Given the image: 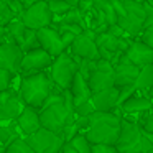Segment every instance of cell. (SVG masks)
Listing matches in <instances>:
<instances>
[{
    "instance_id": "obj_36",
    "label": "cell",
    "mask_w": 153,
    "mask_h": 153,
    "mask_svg": "<svg viewBox=\"0 0 153 153\" xmlns=\"http://www.w3.org/2000/svg\"><path fill=\"white\" fill-rule=\"evenodd\" d=\"M143 130L153 135V114L152 112H150L148 115L145 117V120H143Z\"/></svg>"
},
{
    "instance_id": "obj_15",
    "label": "cell",
    "mask_w": 153,
    "mask_h": 153,
    "mask_svg": "<svg viewBox=\"0 0 153 153\" xmlns=\"http://www.w3.org/2000/svg\"><path fill=\"white\" fill-rule=\"evenodd\" d=\"M36 38H38L40 46L43 48L45 51H48L53 58L64 51L63 41H61V36H59V31H58L56 28H53L51 25L43 27V28H38L36 30Z\"/></svg>"
},
{
    "instance_id": "obj_4",
    "label": "cell",
    "mask_w": 153,
    "mask_h": 153,
    "mask_svg": "<svg viewBox=\"0 0 153 153\" xmlns=\"http://www.w3.org/2000/svg\"><path fill=\"white\" fill-rule=\"evenodd\" d=\"M79 71V63H77L74 54L66 53V50L63 53H59L58 56H54L53 63H51V79L61 89H69V84L73 81L74 74Z\"/></svg>"
},
{
    "instance_id": "obj_26",
    "label": "cell",
    "mask_w": 153,
    "mask_h": 153,
    "mask_svg": "<svg viewBox=\"0 0 153 153\" xmlns=\"http://www.w3.org/2000/svg\"><path fill=\"white\" fill-rule=\"evenodd\" d=\"M40 46V43H38V38H36V30H33V28H27L25 30V35H23V41H22L20 48L22 51H30L33 50V48H38Z\"/></svg>"
},
{
    "instance_id": "obj_39",
    "label": "cell",
    "mask_w": 153,
    "mask_h": 153,
    "mask_svg": "<svg viewBox=\"0 0 153 153\" xmlns=\"http://www.w3.org/2000/svg\"><path fill=\"white\" fill-rule=\"evenodd\" d=\"M148 97H152V99H153V86L148 89Z\"/></svg>"
},
{
    "instance_id": "obj_16",
    "label": "cell",
    "mask_w": 153,
    "mask_h": 153,
    "mask_svg": "<svg viewBox=\"0 0 153 153\" xmlns=\"http://www.w3.org/2000/svg\"><path fill=\"white\" fill-rule=\"evenodd\" d=\"M123 54L128 58L130 63H133L138 68L153 63V50L143 41H130Z\"/></svg>"
},
{
    "instance_id": "obj_13",
    "label": "cell",
    "mask_w": 153,
    "mask_h": 153,
    "mask_svg": "<svg viewBox=\"0 0 153 153\" xmlns=\"http://www.w3.org/2000/svg\"><path fill=\"white\" fill-rule=\"evenodd\" d=\"M23 58V51L22 48L12 41H0V66L8 69L12 74L20 71V63Z\"/></svg>"
},
{
    "instance_id": "obj_31",
    "label": "cell",
    "mask_w": 153,
    "mask_h": 153,
    "mask_svg": "<svg viewBox=\"0 0 153 153\" xmlns=\"http://www.w3.org/2000/svg\"><path fill=\"white\" fill-rule=\"evenodd\" d=\"M15 15L13 12L10 10V7H8V4L5 2V0H0V23L5 25L8 20H12Z\"/></svg>"
},
{
    "instance_id": "obj_5",
    "label": "cell",
    "mask_w": 153,
    "mask_h": 153,
    "mask_svg": "<svg viewBox=\"0 0 153 153\" xmlns=\"http://www.w3.org/2000/svg\"><path fill=\"white\" fill-rule=\"evenodd\" d=\"M27 142L33 153H58L64 143V137L46 127H40L33 133L27 135Z\"/></svg>"
},
{
    "instance_id": "obj_23",
    "label": "cell",
    "mask_w": 153,
    "mask_h": 153,
    "mask_svg": "<svg viewBox=\"0 0 153 153\" xmlns=\"http://www.w3.org/2000/svg\"><path fill=\"white\" fill-rule=\"evenodd\" d=\"M5 152L7 153H33V150H31V146L28 145L27 138H23V137H15V138H12L10 142L5 145Z\"/></svg>"
},
{
    "instance_id": "obj_29",
    "label": "cell",
    "mask_w": 153,
    "mask_h": 153,
    "mask_svg": "<svg viewBox=\"0 0 153 153\" xmlns=\"http://www.w3.org/2000/svg\"><path fill=\"white\" fill-rule=\"evenodd\" d=\"M91 153H117V146L110 143H91Z\"/></svg>"
},
{
    "instance_id": "obj_10",
    "label": "cell",
    "mask_w": 153,
    "mask_h": 153,
    "mask_svg": "<svg viewBox=\"0 0 153 153\" xmlns=\"http://www.w3.org/2000/svg\"><path fill=\"white\" fill-rule=\"evenodd\" d=\"M96 31H91L89 28L82 31V33L76 35L73 43L69 45L71 54L81 58V59H99V50L96 45Z\"/></svg>"
},
{
    "instance_id": "obj_19",
    "label": "cell",
    "mask_w": 153,
    "mask_h": 153,
    "mask_svg": "<svg viewBox=\"0 0 153 153\" xmlns=\"http://www.w3.org/2000/svg\"><path fill=\"white\" fill-rule=\"evenodd\" d=\"M69 92L71 96H73V102L74 105H77V104L84 102V100L91 99V89H89V84H87V79H84V76L77 71L76 74H74L73 81H71L69 84Z\"/></svg>"
},
{
    "instance_id": "obj_12",
    "label": "cell",
    "mask_w": 153,
    "mask_h": 153,
    "mask_svg": "<svg viewBox=\"0 0 153 153\" xmlns=\"http://www.w3.org/2000/svg\"><path fill=\"white\" fill-rule=\"evenodd\" d=\"M25 102L13 91H0V122H13L22 112Z\"/></svg>"
},
{
    "instance_id": "obj_41",
    "label": "cell",
    "mask_w": 153,
    "mask_h": 153,
    "mask_svg": "<svg viewBox=\"0 0 153 153\" xmlns=\"http://www.w3.org/2000/svg\"><path fill=\"white\" fill-rule=\"evenodd\" d=\"M150 112L153 114V102H152V107H150Z\"/></svg>"
},
{
    "instance_id": "obj_34",
    "label": "cell",
    "mask_w": 153,
    "mask_h": 153,
    "mask_svg": "<svg viewBox=\"0 0 153 153\" xmlns=\"http://www.w3.org/2000/svg\"><path fill=\"white\" fill-rule=\"evenodd\" d=\"M142 33H143V35H142V41H143V43H146V45H148V46L153 50V23L143 28Z\"/></svg>"
},
{
    "instance_id": "obj_40",
    "label": "cell",
    "mask_w": 153,
    "mask_h": 153,
    "mask_svg": "<svg viewBox=\"0 0 153 153\" xmlns=\"http://www.w3.org/2000/svg\"><path fill=\"white\" fill-rule=\"evenodd\" d=\"M68 2H69L71 5H77V4H79V0H68Z\"/></svg>"
},
{
    "instance_id": "obj_30",
    "label": "cell",
    "mask_w": 153,
    "mask_h": 153,
    "mask_svg": "<svg viewBox=\"0 0 153 153\" xmlns=\"http://www.w3.org/2000/svg\"><path fill=\"white\" fill-rule=\"evenodd\" d=\"M94 110L96 109H94L91 99H87V100H84V102L74 105V114H76V115H89V114L94 112Z\"/></svg>"
},
{
    "instance_id": "obj_20",
    "label": "cell",
    "mask_w": 153,
    "mask_h": 153,
    "mask_svg": "<svg viewBox=\"0 0 153 153\" xmlns=\"http://www.w3.org/2000/svg\"><path fill=\"white\" fill-rule=\"evenodd\" d=\"M152 97H146V96H130L127 100H123L120 104V109L127 114H140V112H145V110H150L152 107Z\"/></svg>"
},
{
    "instance_id": "obj_21",
    "label": "cell",
    "mask_w": 153,
    "mask_h": 153,
    "mask_svg": "<svg viewBox=\"0 0 153 153\" xmlns=\"http://www.w3.org/2000/svg\"><path fill=\"white\" fill-rule=\"evenodd\" d=\"M133 86L138 92H148V89L153 86V63H148L140 68Z\"/></svg>"
},
{
    "instance_id": "obj_24",
    "label": "cell",
    "mask_w": 153,
    "mask_h": 153,
    "mask_svg": "<svg viewBox=\"0 0 153 153\" xmlns=\"http://www.w3.org/2000/svg\"><path fill=\"white\" fill-rule=\"evenodd\" d=\"M59 17H61L59 23H79V25H82L84 30L87 28L86 23H84V13L79 10V7H77V5H73V7H71L66 13L59 15Z\"/></svg>"
},
{
    "instance_id": "obj_11",
    "label": "cell",
    "mask_w": 153,
    "mask_h": 153,
    "mask_svg": "<svg viewBox=\"0 0 153 153\" xmlns=\"http://www.w3.org/2000/svg\"><path fill=\"white\" fill-rule=\"evenodd\" d=\"M51 63H53V56L48 51H45L41 46H38L23 53V58H22V63H20V71L36 73V71H43L46 68H50Z\"/></svg>"
},
{
    "instance_id": "obj_25",
    "label": "cell",
    "mask_w": 153,
    "mask_h": 153,
    "mask_svg": "<svg viewBox=\"0 0 153 153\" xmlns=\"http://www.w3.org/2000/svg\"><path fill=\"white\" fill-rule=\"evenodd\" d=\"M92 2H94V7H97L104 13L107 25L117 23V13L114 10L112 4H110V0H92Z\"/></svg>"
},
{
    "instance_id": "obj_14",
    "label": "cell",
    "mask_w": 153,
    "mask_h": 153,
    "mask_svg": "<svg viewBox=\"0 0 153 153\" xmlns=\"http://www.w3.org/2000/svg\"><path fill=\"white\" fill-rule=\"evenodd\" d=\"M140 68L135 66L133 63H130L128 58L125 54H120L119 61L114 64V86L122 87V86H128L133 84L138 76Z\"/></svg>"
},
{
    "instance_id": "obj_17",
    "label": "cell",
    "mask_w": 153,
    "mask_h": 153,
    "mask_svg": "<svg viewBox=\"0 0 153 153\" xmlns=\"http://www.w3.org/2000/svg\"><path fill=\"white\" fill-rule=\"evenodd\" d=\"M18 128L23 135H30L33 133L35 130H38L41 127V122H40V112H38L36 107H31V105H27L25 104L22 112L18 114V117L15 119Z\"/></svg>"
},
{
    "instance_id": "obj_37",
    "label": "cell",
    "mask_w": 153,
    "mask_h": 153,
    "mask_svg": "<svg viewBox=\"0 0 153 153\" xmlns=\"http://www.w3.org/2000/svg\"><path fill=\"white\" fill-rule=\"evenodd\" d=\"M18 4H22V7H23V10L27 7H30V5H33L35 2H38V0H17Z\"/></svg>"
},
{
    "instance_id": "obj_9",
    "label": "cell",
    "mask_w": 153,
    "mask_h": 153,
    "mask_svg": "<svg viewBox=\"0 0 153 153\" xmlns=\"http://www.w3.org/2000/svg\"><path fill=\"white\" fill-rule=\"evenodd\" d=\"M87 84H89L91 92H97V91L107 89V87L114 86V66L110 61L107 59H94V68L91 71L89 77H87Z\"/></svg>"
},
{
    "instance_id": "obj_8",
    "label": "cell",
    "mask_w": 153,
    "mask_h": 153,
    "mask_svg": "<svg viewBox=\"0 0 153 153\" xmlns=\"http://www.w3.org/2000/svg\"><path fill=\"white\" fill-rule=\"evenodd\" d=\"M20 18L25 23V27L33 28V30L53 25V13H51L50 7H48L46 0H38L33 5L27 7L22 12Z\"/></svg>"
},
{
    "instance_id": "obj_6",
    "label": "cell",
    "mask_w": 153,
    "mask_h": 153,
    "mask_svg": "<svg viewBox=\"0 0 153 153\" xmlns=\"http://www.w3.org/2000/svg\"><path fill=\"white\" fill-rule=\"evenodd\" d=\"M38 112H40L41 127H46V128L53 130V132H58V133H61L63 127L74 117V112L66 107L64 99L59 100V102L51 104V105L43 107Z\"/></svg>"
},
{
    "instance_id": "obj_27",
    "label": "cell",
    "mask_w": 153,
    "mask_h": 153,
    "mask_svg": "<svg viewBox=\"0 0 153 153\" xmlns=\"http://www.w3.org/2000/svg\"><path fill=\"white\" fill-rule=\"evenodd\" d=\"M69 142L74 146L76 153H91V142L87 140V137L84 133H76Z\"/></svg>"
},
{
    "instance_id": "obj_22",
    "label": "cell",
    "mask_w": 153,
    "mask_h": 153,
    "mask_svg": "<svg viewBox=\"0 0 153 153\" xmlns=\"http://www.w3.org/2000/svg\"><path fill=\"white\" fill-rule=\"evenodd\" d=\"M5 30H7V33L10 35L12 40L20 46L22 41H23L25 30H27V27H25V23L22 22V18L20 17H13L12 20H8L7 23H5Z\"/></svg>"
},
{
    "instance_id": "obj_35",
    "label": "cell",
    "mask_w": 153,
    "mask_h": 153,
    "mask_svg": "<svg viewBox=\"0 0 153 153\" xmlns=\"http://www.w3.org/2000/svg\"><path fill=\"white\" fill-rule=\"evenodd\" d=\"M59 36H61V41H63L64 50H66V48H69V45L73 43V40L76 38V35L71 33V31H59Z\"/></svg>"
},
{
    "instance_id": "obj_32",
    "label": "cell",
    "mask_w": 153,
    "mask_h": 153,
    "mask_svg": "<svg viewBox=\"0 0 153 153\" xmlns=\"http://www.w3.org/2000/svg\"><path fill=\"white\" fill-rule=\"evenodd\" d=\"M56 30L58 31H71V33H74V35H79L84 31V28H82V25H79V23H59V27H58Z\"/></svg>"
},
{
    "instance_id": "obj_38",
    "label": "cell",
    "mask_w": 153,
    "mask_h": 153,
    "mask_svg": "<svg viewBox=\"0 0 153 153\" xmlns=\"http://www.w3.org/2000/svg\"><path fill=\"white\" fill-rule=\"evenodd\" d=\"M5 33H7V30H5V25H2V23H0V41L4 40Z\"/></svg>"
},
{
    "instance_id": "obj_33",
    "label": "cell",
    "mask_w": 153,
    "mask_h": 153,
    "mask_svg": "<svg viewBox=\"0 0 153 153\" xmlns=\"http://www.w3.org/2000/svg\"><path fill=\"white\" fill-rule=\"evenodd\" d=\"M10 79H12V73L8 69L0 66V91H5L10 84Z\"/></svg>"
},
{
    "instance_id": "obj_2",
    "label": "cell",
    "mask_w": 153,
    "mask_h": 153,
    "mask_svg": "<svg viewBox=\"0 0 153 153\" xmlns=\"http://www.w3.org/2000/svg\"><path fill=\"white\" fill-rule=\"evenodd\" d=\"M117 152L122 153H150L153 152V143L146 137L143 128H140L135 122L122 119L120 132L117 138Z\"/></svg>"
},
{
    "instance_id": "obj_18",
    "label": "cell",
    "mask_w": 153,
    "mask_h": 153,
    "mask_svg": "<svg viewBox=\"0 0 153 153\" xmlns=\"http://www.w3.org/2000/svg\"><path fill=\"white\" fill-rule=\"evenodd\" d=\"M117 97H119V87L110 86L107 89L92 92L91 102L96 110H112L114 107H117Z\"/></svg>"
},
{
    "instance_id": "obj_1",
    "label": "cell",
    "mask_w": 153,
    "mask_h": 153,
    "mask_svg": "<svg viewBox=\"0 0 153 153\" xmlns=\"http://www.w3.org/2000/svg\"><path fill=\"white\" fill-rule=\"evenodd\" d=\"M120 115L112 110H94L89 114V122L84 135L91 143H110L115 145L120 132Z\"/></svg>"
},
{
    "instance_id": "obj_3",
    "label": "cell",
    "mask_w": 153,
    "mask_h": 153,
    "mask_svg": "<svg viewBox=\"0 0 153 153\" xmlns=\"http://www.w3.org/2000/svg\"><path fill=\"white\" fill-rule=\"evenodd\" d=\"M53 79L48 74L36 71V73L25 76L20 82V97L27 105L40 109L43 100L53 91Z\"/></svg>"
},
{
    "instance_id": "obj_28",
    "label": "cell",
    "mask_w": 153,
    "mask_h": 153,
    "mask_svg": "<svg viewBox=\"0 0 153 153\" xmlns=\"http://www.w3.org/2000/svg\"><path fill=\"white\" fill-rule=\"evenodd\" d=\"M46 4H48V7H50L51 13H53V17L54 15L59 17V15L66 13V12L73 7L68 0H46Z\"/></svg>"
},
{
    "instance_id": "obj_7",
    "label": "cell",
    "mask_w": 153,
    "mask_h": 153,
    "mask_svg": "<svg viewBox=\"0 0 153 153\" xmlns=\"http://www.w3.org/2000/svg\"><path fill=\"white\" fill-rule=\"evenodd\" d=\"M125 15L117 17V23L123 28L127 35L137 36L143 30V22H145V8L142 2L137 0H123Z\"/></svg>"
}]
</instances>
